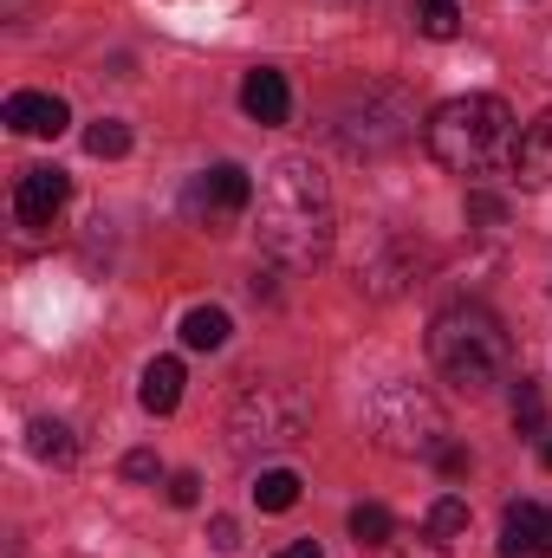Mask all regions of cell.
I'll use <instances>...</instances> for the list:
<instances>
[{"mask_svg": "<svg viewBox=\"0 0 552 558\" xmlns=\"http://www.w3.org/2000/svg\"><path fill=\"white\" fill-rule=\"evenodd\" d=\"M332 182L312 156H279L261 182V247L279 267H319L332 254Z\"/></svg>", "mask_w": 552, "mask_h": 558, "instance_id": "6da1fadb", "label": "cell"}, {"mask_svg": "<svg viewBox=\"0 0 552 558\" xmlns=\"http://www.w3.org/2000/svg\"><path fill=\"white\" fill-rule=\"evenodd\" d=\"M429 156L442 169H455V175H494V169H507L520 156V124L494 92L448 98L429 118Z\"/></svg>", "mask_w": 552, "mask_h": 558, "instance_id": "7a4b0ae2", "label": "cell"}, {"mask_svg": "<svg viewBox=\"0 0 552 558\" xmlns=\"http://www.w3.org/2000/svg\"><path fill=\"white\" fill-rule=\"evenodd\" d=\"M429 357H435V371H442L455 390L488 397V390L507 377V364H514V338H507V325H501L481 299H455V305H442L435 325H429Z\"/></svg>", "mask_w": 552, "mask_h": 558, "instance_id": "3957f363", "label": "cell"}, {"mask_svg": "<svg viewBox=\"0 0 552 558\" xmlns=\"http://www.w3.org/2000/svg\"><path fill=\"white\" fill-rule=\"evenodd\" d=\"M358 416H364V435H371L384 454H442V448H448V416H442V403H435L422 384H410V377H364Z\"/></svg>", "mask_w": 552, "mask_h": 558, "instance_id": "277c9868", "label": "cell"}, {"mask_svg": "<svg viewBox=\"0 0 552 558\" xmlns=\"http://www.w3.org/2000/svg\"><path fill=\"white\" fill-rule=\"evenodd\" d=\"M305 435H312V403H305L299 384H279V377L248 384V390L235 397V410H228V448H235L241 461H254V454H286V448H299Z\"/></svg>", "mask_w": 552, "mask_h": 558, "instance_id": "5b68a950", "label": "cell"}, {"mask_svg": "<svg viewBox=\"0 0 552 558\" xmlns=\"http://www.w3.org/2000/svg\"><path fill=\"white\" fill-rule=\"evenodd\" d=\"M410 131H416V105L404 85H364L332 124L345 156H391L397 143H410Z\"/></svg>", "mask_w": 552, "mask_h": 558, "instance_id": "8992f818", "label": "cell"}, {"mask_svg": "<svg viewBox=\"0 0 552 558\" xmlns=\"http://www.w3.org/2000/svg\"><path fill=\"white\" fill-rule=\"evenodd\" d=\"M248 202H254V175H248L241 162H215V169L189 175V189H182V215H189V228H208V234H221Z\"/></svg>", "mask_w": 552, "mask_h": 558, "instance_id": "52a82bcc", "label": "cell"}, {"mask_svg": "<svg viewBox=\"0 0 552 558\" xmlns=\"http://www.w3.org/2000/svg\"><path fill=\"white\" fill-rule=\"evenodd\" d=\"M65 195H72V182H65V169H59V162L26 169V175H20V189H13V215H20V228H52V215L65 208Z\"/></svg>", "mask_w": 552, "mask_h": 558, "instance_id": "ba28073f", "label": "cell"}, {"mask_svg": "<svg viewBox=\"0 0 552 558\" xmlns=\"http://www.w3.org/2000/svg\"><path fill=\"white\" fill-rule=\"evenodd\" d=\"M501 558H552V507L514 500L501 513Z\"/></svg>", "mask_w": 552, "mask_h": 558, "instance_id": "9c48e42d", "label": "cell"}, {"mask_svg": "<svg viewBox=\"0 0 552 558\" xmlns=\"http://www.w3.org/2000/svg\"><path fill=\"white\" fill-rule=\"evenodd\" d=\"M0 118H7V131H13V137H59V131L72 124L65 98H52V92H13Z\"/></svg>", "mask_w": 552, "mask_h": 558, "instance_id": "30bf717a", "label": "cell"}, {"mask_svg": "<svg viewBox=\"0 0 552 558\" xmlns=\"http://www.w3.org/2000/svg\"><path fill=\"white\" fill-rule=\"evenodd\" d=\"M241 111H248L254 124H286V118H292V92H286V78L267 72V65L248 72V78H241Z\"/></svg>", "mask_w": 552, "mask_h": 558, "instance_id": "8fae6325", "label": "cell"}, {"mask_svg": "<svg viewBox=\"0 0 552 558\" xmlns=\"http://www.w3.org/2000/svg\"><path fill=\"white\" fill-rule=\"evenodd\" d=\"M514 169H520V182H527V189H547V182H552V111H540V118L527 124Z\"/></svg>", "mask_w": 552, "mask_h": 558, "instance_id": "7c38bea8", "label": "cell"}, {"mask_svg": "<svg viewBox=\"0 0 552 558\" xmlns=\"http://www.w3.org/2000/svg\"><path fill=\"white\" fill-rule=\"evenodd\" d=\"M137 403L149 410V416H169V410L182 403V364H176V357H156V364L143 371V390H137Z\"/></svg>", "mask_w": 552, "mask_h": 558, "instance_id": "4fadbf2b", "label": "cell"}, {"mask_svg": "<svg viewBox=\"0 0 552 558\" xmlns=\"http://www.w3.org/2000/svg\"><path fill=\"white\" fill-rule=\"evenodd\" d=\"M228 331H235V325H228L221 305H195V312L182 318V344H189V351H221Z\"/></svg>", "mask_w": 552, "mask_h": 558, "instance_id": "5bb4252c", "label": "cell"}, {"mask_svg": "<svg viewBox=\"0 0 552 558\" xmlns=\"http://www.w3.org/2000/svg\"><path fill=\"white\" fill-rule=\"evenodd\" d=\"M351 539H358V553H377V546L397 539V520L377 500H364V507H351Z\"/></svg>", "mask_w": 552, "mask_h": 558, "instance_id": "9a60e30c", "label": "cell"}, {"mask_svg": "<svg viewBox=\"0 0 552 558\" xmlns=\"http://www.w3.org/2000/svg\"><path fill=\"white\" fill-rule=\"evenodd\" d=\"M299 487H305V481H299L292 468H267V474L254 481V507H261V513H286V507H299Z\"/></svg>", "mask_w": 552, "mask_h": 558, "instance_id": "2e32d148", "label": "cell"}, {"mask_svg": "<svg viewBox=\"0 0 552 558\" xmlns=\"http://www.w3.org/2000/svg\"><path fill=\"white\" fill-rule=\"evenodd\" d=\"M26 441H33V454H39V461H72V454H79V441H72V428H65V422H33V428H26Z\"/></svg>", "mask_w": 552, "mask_h": 558, "instance_id": "e0dca14e", "label": "cell"}, {"mask_svg": "<svg viewBox=\"0 0 552 558\" xmlns=\"http://www.w3.org/2000/svg\"><path fill=\"white\" fill-rule=\"evenodd\" d=\"M85 149H92L98 162H118V156H131V124H118V118H98V124L85 131Z\"/></svg>", "mask_w": 552, "mask_h": 558, "instance_id": "ac0fdd59", "label": "cell"}, {"mask_svg": "<svg viewBox=\"0 0 552 558\" xmlns=\"http://www.w3.org/2000/svg\"><path fill=\"white\" fill-rule=\"evenodd\" d=\"M416 26H422L429 39H455V33H461V7H455V0H416Z\"/></svg>", "mask_w": 552, "mask_h": 558, "instance_id": "d6986e66", "label": "cell"}, {"mask_svg": "<svg viewBox=\"0 0 552 558\" xmlns=\"http://www.w3.org/2000/svg\"><path fill=\"white\" fill-rule=\"evenodd\" d=\"M429 533H435V539H448V533H468V500L442 494V500L429 507Z\"/></svg>", "mask_w": 552, "mask_h": 558, "instance_id": "ffe728a7", "label": "cell"}, {"mask_svg": "<svg viewBox=\"0 0 552 558\" xmlns=\"http://www.w3.org/2000/svg\"><path fill=\"white\" fill-rule=\"evenodd\" d=\"M514 422H520L527 435L547 422V403H540V390H533V384H520V397H514Z\"/></svg>", "mask_w": 552, "mask_h": 558, "instance_id": "44dd1931", "label": "cell"}, {"mask_svg": "<svg viewBox=\"0 0 552 558\" xmlns=\"http://www.w3.org/2000/svg\"><path fill=\"white\" fill-rule=\"evenodd\" d=\"M124 474H131V481H163V461H156L149 448H131V454H124Z\"/></svg>", "mask_w": 552, "mask_h": 558, "instance_id": "7402d4cb", "label": "cell"}, {"mask_svg": "<svg viewBox=\"0 0 552 558\" xmlns=\"http://www.w3.org/2000/svg\"><path fill=\"white\" fill-rule=\"evenodd\" d=\"M468 221H507V202H494V195H468Z\"/></svg>", "mask_w": 552, "mask_h": 558, "instance_id": "603a6c76", "label": "cell"}, {"mask_svg": "<svg viewBox=\"0 0 552 558\" xmlns=\"http://www.w3.org/2000/svg\"><path fill=\"white\" fill-rule=\"evenodd\" d=\"M169 500H176V507H195V500H202V481H195V474H176V481H169Z\"/></svg>", "mask_w": 552, "mask_h": 558, "instance_id": "cb8c5ba5", "label": "cell"}, {"mask_svg": "<svg viewBox=\"0 0 552 558\" xmlns=\"http://www.w3.org/2000/svg\"><path fill=\"white\" fill-rule=\"evenodd\" d=\"M208 539H215V553H235V546H241V526H235V520H215Z\"/></svg>", "mask_w": 552, "mask_h": 558, "instance_id": "d4e9b609", "label": "cell"}, {"mask_svg": "<svg viewBox=\"0 0 552 558\" xmlns=\"http://www.w3.org/2000/svg\"><path fill=\"white\" fill-rule=\"evenodd\" d=\"M397 558H448V553H442V539H410V546H397Z\"/></svg>", "mask_w": 552, "mask_h": 558, "instance_id": "484cf974", "label": "cell"}, {"mask_svg": "<svg viewBox=\"0 0 552 558\" xmlns=\"http://www.w3.org/2000/svg\"><path fill=\"white\" fill-rule=\"evenodd\" d=\"M435 461H442V474H468V454H461V448H442Z\"/></svg>", "mask_w": 552, "mask_h": 558, "instance_id": "4316f807", "label": "cell"}, {"mask_svg": "<svg viewBox=\"0 0 552 558\" xmlns=\"http://www.w3.org/2000/svg\"><path fill=\"white\" fill-rule=\"evenodd\" d=\"M279 558H325V553H319V539H292Z\"/></svg>", "mask_w": 552, "mask_h": 558, "instance_id": "83f0119b", "label": "cell"}, {"mask_svg": "<svg viewBox=\"0 0 552 558\" xmlns=\"http://www.w3.org/2000/svg\"><path fill=\"white\" fill-rule=\"evenodd\" d=\"M547 468H552V441H547Z\"/></svg>", "mask_w": 552, "mask_h": 558, "instance_id": "f1b7e54d", "label": "cell"}, {"mask_svg": "<svg viewBox=\"0 0 552 558\" xmlns=\"http://www.w3.org/2000/svg\"><path fill=\"white\" fill-rule=\"evenodd\" d=\"M7 7H20V0H7Z\"/></svg>", "mask_w": 552, "mask_h": 558, "instance_id": "f546056e", "label": "cell"}]
</instances>
